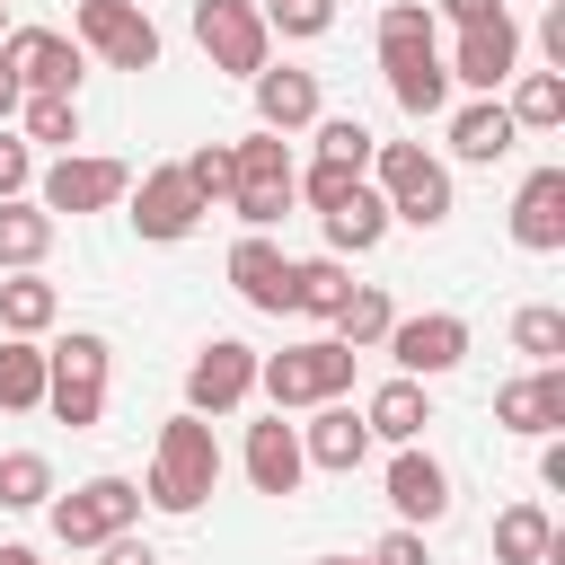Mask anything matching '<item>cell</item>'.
<instances>
[{
  "instance_id": "cell-1",
  "label": "cell",
  "mask_w": 565,
  "mask_h": 565,
  "mask_svg": "<svg viewBox=\"0 0 565 565\" xmlns=\"http://www.w3.org/2000/svg\"><path fill=\"white\" fill-rule=\"evenodd\" d=\"M380 71H388V97L397 115H441L450 106V71H441V26L424 0H388L380 9Z\"/></svg>"
},
{
  "instance_id": "cell-2",
  "label": "cell",
  "mask_w": 565,
  "mask_h": 565,
  "mask_svg": "<svg viewBox=\"0 0 565 565\" xmlns=\"http://www.w3.org/2000/svg\"><path fill=\"white\" fill-rule=\"evenodd\" d=\"M212 486H221V441H212V424H203V415H168V424H159V441H150L141 503H150V512H168V521H185V512H203V503H212Z\"/></svg>"
},
{
  "instance_id": "cell-3",
  "label": "cell",
  "mask_w": 565,
  "mask_h": 565,
  "mask_svg": "<svg viewBox=\"0 0 565 565\" xmlns=\"http://www.w3.org/2000/svg\"><path fill=\"white\" fill-rule=\"evenodd\" d=\"M371 185H380L388 221H406V230H441L450 221V168L424 141H380L371 150Z\"/></svg>"
},
{
  "instance_id": "cell-4",
  "label": "cell",
  "mask_w": 565,
  "mask_h": 565,
  "mask_svg": "<svg viewBox=\"0 0 565 565\" xmlns=\"http://www.w3.org/2000/svg\"><path fill=\"white\" fill-rule=\"evenodd\" d=\"M353 344H335V335H309V344H282V353H265L256 362V388L274 397V415H291V406H327V397H344L353 388Z\"/></svg>"
},
{
  "instance_id": "cell-5",
  "label": "cell",
  "mask_w": 565,
  "mask_h": 565,
  "mask_svg": "<svg viewBox=\"0 0 565 565\" xmlns=\"http://www.w3.org/2000/svg\"><path fill=\"white\" fill-rule=\"evenodd\" d=\"M106 371H115V344L88 335V327H71L62 344H44V406H53L71 433L106 424Z\"/></svg>"
},
{
  "instance_id": "cell-6",
  "label": "cell",
  "mask_w": 565,
  "mask_h": 565,
  "mask_svg": "<svg viewBox=\"0 0 565 565\" xmlns=\"http://www.w3.org/2000/svg\"><path fill=\"white\" fill-rule=\"evenodd\" d=\"M291 141L282 132H247V141H230V212L247 221V230H274L300 194H291Z\"/></svg>"
},
{
  "instance_id": "cell-7",
  "label": "cell",
  "mask_w": 565,
  "mask_h": 565,
  "mask_svg": "<svg viewBox=\"0 0 565 565\" xmlns=\"http://www.w3.org/2000/svg\"><path fill=\"white\" fill-rule=\"evenodd\" d=\"M44 521H53V539H62L71 556H79V547H106V539H124V530L141 521V486H132V477H88V486L53 494Z\"/></svg>"
},
{
  "instance_id": "cell-8",
  "label": "cell",
  "mask_w": 565,
  "mask_h": 565,
  "mask_svg": "<svg viewBox=\"0 0 565 565\" xmlns=\"http://www.w3.org/2000/svg\"><path fill=\"white\" fill-rule=\"evenodd\" d=\"M71 44L106 71H159V26L141 0H71Z\"/></svg>"
},
{
  "instance_id": "cell-9",
  "label": "cell",
  "mask_w": 565,
  "mask_h": 565,
  "mask_svg": "<svg viewBox=\"0 0 565 565\" xmlns=\"http://www.w3.org/2000/svg\"><path fill=\"white\" fill-rule=\"evenodd\" d=\"M194 44L230 79H256L274 62V35H265V9L256 0H194Z\"/></svg>"
},
{
  "instance_id": "cell-10",
  "label": "cell",
  "mask_w": 565,
  "mask_h": 565,
  "mask_svg": "<svg viewBox=\"0 0 565 565\" xmlns=\"http://www.w3.org/2000/svg\"><path fill=\"white\" fill-rule=\"evenodd\" d=\"M0 62H9V79L26 97H79V79H88V53L62 26H9L0 35Z\"/></svg>"
},
{
  "instance_id": "cell-11",
  "label": "cell",
  "mask_w": 565,
  "mask_h": 565,
  "mask_svg": "<svg viewBox=\"0 0 565 565\" xmlns=\"http://www.w3.org/2000/svg\"><path fill=\"white\" fill-rule=\"evenodd\" d=\"M124 194H132V168H124V159H97V150H62V159L35 177V203H44L53 221H62V212H71V221H79V212H115Z\"/></svg>"
},
{
  "instance_id": "cell-12",
  "label": "cell",
  "mask_w": 565,
  "mask_h": 565,
  "mask_svg": "<svg viewBox=\"0 0 565 565\" xmlns=\"http://www.w3.org/2000/svg\"><path fill=\"white\" fill-rule=\"evenodd\" d=\"M256 362H265V353H256L247 335H212V344L185 362V415H203V424H212V415H238V406L256 397Z\"/></svg>"
},
{
  "instance_id": "cell-13",
  "label": "cell",
  "mask_w": 565,
  "mask_h": 565,
  "mask_svg": "<svg viewBox=\"0 0 565 565\" xmlns=\"http://www.w3.org/2000/svg\"><path fill=\"white\" fill-rule=\"evenodd\" d=\"M380 344H388L397 380H441V371L468 362V318L459 309H424V318H397Z\"/></svg>"
},
{
  "instance_id": "cell-14",
  "label": "cell",
  "mask_w": 565,
  "mask_h": 565,
  "mask_svg": "<svg viewBox=\"0 0 565 565\" xmlns=\"http://www.w3.org/2000/svg\"><path fill=\"white\" fill-rule=\"evenodd\" d=\"M441 71H450V88L494 97V88L521 71V26H512V9H503L494 26H459V35H450V53H441Z\"/></svg>"
},
{
  "instance_id": "cell-15",
  "label": "cell",
  "mask_w": 565,
  "mask_h": 565,
  "mask_svg": "<svg viewBox=\"0 0 565 565\" xmlns=\"http://www.w3.org/2000/svg\"><path fill=\"white\" fill-rule=\"evenodd\" d=\"M194 221H203V194L185 185V168H177V159L132 177V230H141L150 247H177V238H194Z\"/></svg>"
},
{
  "instance_id": "cell-16",
  "label": "cell",
  "mask_w": 565,
  "mask_h": 565,
  "mask_svg": "<svg viewBox=\"0 0 565 565\" xmlns=\"http://www.w3.org/2000/svg\"><path fill=\"white\" fill-rule=\"evenodd\" d=\"M388 512H397V530H433V521L450 512V468H441L424 441L388 450Z\"/></svg>"
},
{
  "instance_id": "cell-17",
  "label": "cell",
  "mask_w": 565,
  "mask_h": 565,
  "mask_svg": "<svg viewBox=\"0 0 565 565\" xmlns=\"http://www.w3.org/2000/svg\"><path fill=\"white\" fill-rule=\"evenodd\" d=\"M494 424H503V433H530V441L565 433V362L503 380V388H494Z\"/></svg>"
},
{
  "instance_id": "cell-18",
  "label": "cell",
  "mask_w": 565,
  "mask_h": 565,
  "mask_svg": "<svg viewBox=\"0 0 565 565\" xmlns=\"http://www.w3.org/2000/svg\"><path fill=\"white\" fill-rule=\"evenodd\" d=\"M247 88H256V132H282V141H291V132H309V124L327 115V97H318V71H291V62L274 71V62H265Z\"/></svg>"
},
{
  "instance_id": "cell-19",
  "label": "cell",
  "mask_w": 565,
  "mask_h": 565,
  "mask_svg": "<svg viewBox=\"0 0 565 565\" xmlns=\"http://www.w3.org/2000/svg\"><path fill=\"white\" fill-rule=\"evenodd\" d=\"M230 291H238L247 309H265V318L291 309V256L274 247V230H247V238L230 247Z\"/></svg>"
},
{
  "instance_id": "cell-20",
  "label": "cell",
  "mask_w": 565,
  "mask_h": 565,
  "mask_svg": "<svg viewBox=\"0 0 565 565\" xmlns=\"http://www.w3.org/2000/svg\"><path fill=\"white\" fill-rule=\"evenodd\" d=\"M512 247H530V256L565 247V168H530L521 177V194H512Z\"/></svg>"
},
{
  "instance_id": "cell-21",
  "label": "cell",
  "mask_w": 565,
  "mask_h": 565,
  "mask_svg": "<svg viewBox=\"0 0 565 565\" xmlns=\"http://www.w3.org/2000/svg\"><path fill=\"white\" fill-rule=\"evenodd\" d=\"M300 459H309V468H327V477H353V468L371 459V433H362V415H353L344 397L309 406V424H300Z\"/></svg>"
},
{
  "instance_id": "cell-22",
  "label": "cell",
  "mask_w": 565,
  "mask_h": 565,
  "mask_svg": "<svg viewBox=\"0 0 565 565\" xmlns=\"http://www.w3.org/2000/svg\"><path fill=\"white\" fill-rule=\"evenodd\" d=\"M238 468H247V486H256V494H300V477H309V459H300V424H282V415L247 424Z\"/></svg>"
},
{
  "instance_id": "cell-23",
  "label": "cell",
  "mask_w": 565,
  "mask_h": 565,
  "mask_svg": "<svg viewBox=\"0 0 565 565\" xmlns=\"http://www.w3.org/2000/svg\"><path fill=\"white\" fill-rule=\"evenodd\" d=\"M424 424H433L424 380H380V388H371V406H362V433H371V441H388V450L424 441Z\"/></svg>"
},
{
  "instance_id": "cell-24",
  "label": "cell",
  "mask_w": 565,
  "mask_h": 565,
  "mask_svg": "<svg viewBox=\"0 0 565 565\" xmlns=\"http://www.w3.org/2000/svg\"><path fill=\"white\" fill-rule=\"evenodd\" d=\"M512 141H521V132H512L503 97H468V106L450 115V159H468V168H494Z\"/></svg>"
},
{
  "instance_id": "cell-25",
  "label": "cell",
  "mask_w": 565,
  "mask_h": 565,
  "mask_svg": "<svg viewBox=\"0 0 565 565\" xmlns=\"http://www.w3.org/2000/svg\"><path fill=\"white\" fill-rule=\"evenodd\" d=\"M318 221H327V256H371V247L388 238V203H380V185H371V177H362L335 212H318Z\"/></svg>"
},
{
  "instance_id": "cell-26",
  "label": "cell",
  "mask_w": 565,
  "mask_h": 565,
  "mask_svg": "<svg viewBox=\"0 0 565 565\" xmlns=\"http://www.w3.org/2000/svg\"><path fill=\"white\" fill-rule=\"evenodd\" d=\"M53 230H62V221H53L44 203H26V194L0 203V274H35V265L53 256Z\"/></svg>"
},
{
  "instance_id": "cell-27",
  "label": "cell",
  "mask_w": 565,
  "mask_h": 565,
  "mask_svg": "<svg viewBox=\"0 0 565 565\" xmlns=\"http://www.w3.org/2000/svg\"><path fill=\"white\" fill-rule=\"evenodd\" d=\"M503 88H512V97H503L512 132H556V124H565V71H512Z\"/></svg>"
},
{
  "instance_id": "cell-28",
  "label": "cell",
  "mask_w": 565,
  "mask_h": 565,
  "mask_svg": "<svg viewBox=\"0 0 565 565\" xmlns=\"http://www.w3.org/2000/svg\"><path fill=\"white\" fill-rule=\"evenodd\" d=\"M53 318H62V291L44 274H0V335H26L35 344Z\"/></svg>"
},
{
  "instance_id": "cell-29",
  "label": "cell",
  "mask_w": 565,
  "mask_h": 565,
  "mask_svg": "<svg viewBox=\"0 0 565 565\" xmlns=\"http://www.w3.org/2000/svg\"><path fill=\"white\" fill-rule=\"evenodd\" d=\"M344 291H353L344 256H291V309H300V318H335Z\"/></svg>"
},
{
  "instance_id": "cell-30",
  "label": "cell",
  "mask_w": 565,
  "mask_h": 565,
  "mask_svg": "<svg viewBox=\"0 0 565 565\" xmlns=\"http://www.w3.org/2000/svg\"><path fill=\"white\" fill-rule=\"evenodd\" d=\"M327 327H335V344L371 353V344H380V335L397 327V309H388V291H380V282H353V291H344V309H335Z\"/></svg>"
},
{
  "instance_id": "cell-31",
  "label": "cell",
  "mask_w": 565,
  "mask_h": 565,
  "mask_svg": "<svg viewBox=\"0 0 565 565\" xmlns=\"http://www.w3.org/2000/svg\"><path fill=\"white\" fill-rule=\"evenodd\" d=\"M547 539H556V521H547L539 503H503V512H494V565H539Z\"/></svg>"
},
{
  "instance_id": "cell-32",
  "label": "cell",
  "mask_w": 565,
  "mask_h": 565,
  "mask_svg": "<svg viewBox=\"0 0 565 565\" xmlns=\"http://www.w3.org/2000/svg\"><path fill=\"white\" fill-rule=\"evenodd\" d=\"M0 406H9V415H35V406H44V344L0 335Z\"/></svg>"
},
{
  "instance_id": "cell-33",
  "label": "cell",
  "mask_w": 565,
  "mask_h": 565,
  "mask_svg": "<svg viewBox=\"0 0 565 565\" xmlns=\"http://www.w3.org/2000/svg\"><path fill=\"white\" fill-rule=\"evenodd\" d=\"M62 486H53V459L44 450H9L0 459V512H44Z\"/></svg>"
},
{
  "instance_id": "cell-34",
  "label": "cell",
  "mask_w": 565,
  "mask_h": 565,
  "mask_svg": "<svg viewBox=\"0 0 565 565\" xmlns=\"http://www.w3.org/2000/svg\"><path fill=\"white\" fill-rule=\"evenodd\" d=\"M18 141L35 150H71L79 141V97H18Z\"/></svg>"
},
{
  "instance_id": "cell-35",
  "label": "cell",
  "mask_w": 565,
  "mask_h": 565,
  "mask_svg": "<svg viewBox=\"0 0 565 565\" xmlns=\"http://www.w3.org/2000/svg\"><path fill=\"white\" fill-rule=\"evenodd\" d=\"M512 353H530V371L565 362V309H556V300H530V309H512Z\"/></svg>"
},
{
  "instance_id": "cell-36",
  "label": "cell",
  "mask_w": 565,
  "mask_h": 565,
  "mask_svg": "<svg viewBox=\"0 0 565 565\" xmlns=\"http://www.w3.org/2000/svg\"><path fill=\"white\" fill-rule=\"evenodd\" d=\"M309 132H318V159H335V168H362V177H371V150H380V141H371V124H362V115H318Z\"/></svg>"
},
{
  "instance_id": "cell-37",
  "label": "cell",
  "mask_w": 565,
  "mask_h": 565,
  "mask_svg": "<svg viewBox=\"0 0 565 565\" xmlns=\"http://www.w3.org/2000/svg\"><path fill=\"white\" fill-rule=\"evenodd\" d=\"M327 26H335V0H265V35L309 44V35H327Z\"/></svg>"
},
{
  "instance_id": "cell-38",
  "label": "cell",
  "mask_w": 565,
  "mask_h": 565,
  "mask_svg": "<svg viewBox=\"0 0 565 565\" xmlns=\"http://www.w3.org/2000/svg\"><path fill=\"white\" fill-rule=\"evenodd\" d=\"M177 168H185V185L203 194V212H212V203H230V141H203V150H185Z\"/></svg>"
},
{
  "instance_id": "cell-39",
  "label": "cell",
  "mask_w": 565,
  "mask_h": 565,
  "mask_svg": "<svg viewBox=\"0 0 565 565\" xmlns=\"http://www.w3.org/2000/svg\"><path fill=\"white\" fill-rule=\"evenodd\" d=\"M26 185H35V150H26V141L0 124V203H18Z\"/></svg>"
},
{
  "instance_id": "cell-40",
  "label": "cell",
  "mask_w": 565,
  "mask_h": 565,
  "mask_svg": "<svg viewBox=\"0 0 565 565\" xmlns=\"http://www.w3.org/2000/svg\"><path fill=\"white\" fill-rule=\"evenodd\" d=\"M433 9V26H494L503 18V0H424Z\"/></svg>"
},
{
  "instance_id": "cell-41",
  "label": "cell",
  "mask_w": 565,
  "mask_h": 565,
  "mask_svg": "<svg viewBox=\"0 0 565 565\" xmlns=\"http://www.w3.org/2000/svg\"><path fill=\"white\" fill-rule=\"evenodd\" d=\"M371 565H433V547H424V530H388L371 547Z\"/></svg>"
},
{
  "instance_id": "cell-42",
  "label": "cell",
  "mask_w": 565,
  "mask_h": 565,
  "mask_svg": "<svg viewBox=\"0 0 565 565\" xmlns=\"http://www.w3.org/2000/svg\"><path fill=\"white\" fill-rule=\"evenodd\" d=\"M97 565H159V547L124 530V539H106V547H97Z\"/></svg>"
},
{
  "instance_id": "cell-43",
  "label": "cell",
  "mask_w": 565,
  "mask_h": 565,
  "mask_svg": "<svg viewBox=\"0 0 565 565\" xmlns=\"http://www.w3.org/2000/svg\"><path fill=\"white\" fill-rule=\"evenodd\" d=\"M539 486L565 494V441H556V433H547V450H539Z\"/></svg>"
},
{
  "instance_id": "cell-44",
  "label": "cell",
  "mask_w": 565,
  "mask_h": 565,
  "mask_svg": "<svg viewBox=\"0 0 565 565\" xmlns=\"http://www.w3.org/2000/svg\"><path fill=\"white\" fill-rule=\"evenodd\" d=\"M18 97H26V88H18V79H9V62H0V124H18Z\"/></svg>"
},
{
  "instance_id": "cell-45",
  "label": "cell",
  "mask_w": 565,
  "mask_h": 565,
  "mask_svg": "<svg viewBox=\"0 0 565 565\" xmlns=\"http://www.w3.org/2000/svg\"><path fill=\"white\" fill-rule=\"evenodd\" d=\"M0 565H44V556L35 547H0Z\"/></svg>"
},
{
  "instance_id": "cell-46",
  "label": "cell",
  "mask_w": 565,
  "mask_h": 565,
  "mask_svg": "<svg viewBox=\"0 0 565 565\" xmlns=\"http://www.w3.org/2000/svg\"><path fill=\"white\" fill-rule=\"evenodd\" d=\"M318 565H371V556H318Z\"/></svg>"
},
{
  "instance_id": "cell-47",
  "label": "cell",
  "mask_w": 565,
  "mask_h": 565,
  "mask_svg": "<svg viewBox=\"0 0 565 565\" xmlns=\"http://www.w3.org/2000/svg\"><path fill=\"white\" fill-rule=\"evenodd\" d=\"M0 35H9V0H0Z\"/></svg>"
},
{
  "instance_id": "cell-48",
  "label": "cell",
  "mask_w": 565,
  "mask_h": 565,
  "mask_svg": "<svg viewBox=\"0 0 565 565\" xmlns=\"http://www.w3.org/2000/svg\"><path fill=\"white\" fill-rule=\"evenodd\" d=\"M539 9H547V0H539Z\"/></svg>"
}]
</instances>
